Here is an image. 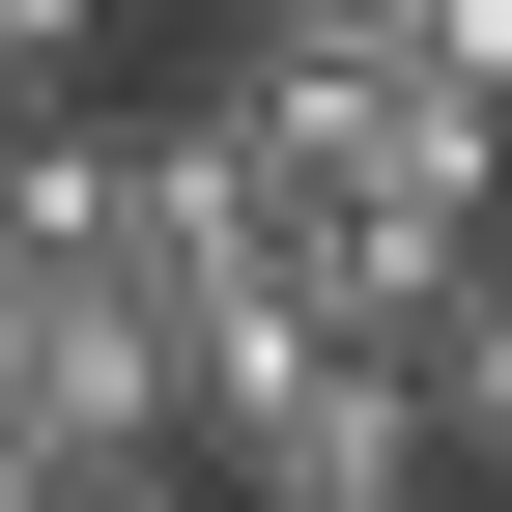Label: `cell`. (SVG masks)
I'll use <instances>...</instances> for the list:
<instances>
[{
	"label": "cell",
	"instance_id": "cell-1",
	"mask_svg": "<svg viewBox=\"0 0 512 512\" xmlns=\"http://www.w3.org/2000/svg\"><path fill=\"white\" fill-rule=\"evenodd\" d=\"M171 114H228V171L285 228H484V171H512L484 114L427 86V0H285V29H228Z\"/></svg>",
	"mask_w": 512,
	"mask_h": 512
},
{
	"label": "cell",
	"instance_id": "cell-2",
	"mask_svg": "<svg viewBox=\"0 0 512 512\" xmlns=\"http://www.w3.org/2000/svg\"><path fill=\"white\" fill-rule=\"evenodd\" d=\"M399 399H427V456H484V484H512V256L427 313V370H399Z\"/></svg>",
	"mask_w": 512,
	"mask_h": 512
},
{
	"label": "cell",
	"instance_id": "cell-3",
	"mask_svg": "<svg viewBox=\"0 0 512 512\" xmlns=\"http://www.w3.org/2000/svg\"><path fill=\"white\" fill-rule=\"evenodd\" d=\"M86 86H114V29H86V0H0V143H57Z\"/></svg>",
	"mask_w": 512,
	"mask_h": 512
},
{
	"label": "cell",
	"instance_id": "cell-4",
	"mask_svg": "<svg viewBox=\"0 0 512 512\" xmlns=\"http://www.w3.org/2000/svg\"><path fill=\"white\" fill-rule=\"evenodd\" d=\"M57 512H200V484H171V456H143V484H57Z\"/></svg>",
	"mask_w": 512,
	"mask_h": 512
},
{
	"label": "cell",
	"instance_id": "cell-5",
	"mask_svg": "<svg viewBox=\"0 0 512 512\" xmlns=\"http://www.w3.org/2000/svg\"><path fill=\"white\" fill-rule=\"evenodd\" d=\"M484 256H512V171H484Z\"/></svg>",
	"mask_w": 512,
	"mask_h": 512
}]
</instances>
